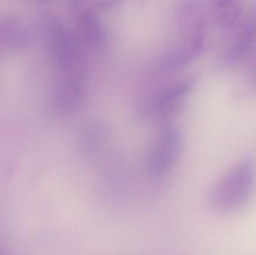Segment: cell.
I'll return each instance as SVG.
<instances>
[{
	"label": "cell",
	"mask_w": 256,
	"mask_h": 255,
	"mask_svg": "<svg viewBox=\"0 0 256 255\" xmlns=\"http://www.w3.org/2000/svg\"><path fill=\"white\" fill-rule=\"evenodd\" d=\"M256 180L254 162L246 160L220 180L210 193V202L216 209L232 211L242 208L252 195Z\"/></svg>",
	"instance_id": "1"
},
{
	"label": "cell",
	"mask_w": 256,
	"mask_h": 255,
	"mask_svg": "<svg viewBox=\"0 0 256 255\" xmlns=\"http://www.w3.org/2000/svg\"><path fill=\"white\" fill-rule=\"evenodd\" d=\"M182 134L178 129L166 125L154 141L148 153L146 165L153 179H164L172 170L182 150Z\"/></svg>",
	"instance_id": "2"
},
{
	"label": "cell",
	"mask_w": 256,
	"mask_h": 255,
	"mask_svg": "<svg viewBox=\"0 0 256 255\" xmlns=\"http://www.w3.org/2000/svg\"><path fill=\"white\" fill-rule=\"evenodd\" d=\"M190 88V85L185 82L166 88L158 93L148 106L149 116L158 122L170 121L182 107Z\"/></svg>",
	"instance_id": "3"
},
{
	"label": "cell",
	"mask_w": 256,
	"mask_h": 255,
	"mask_svg": "<svg viewBox=\"0 0 256 255\" xmlns=\"http://www.w3.org/2000/svg\"><path fill=\"white\" fill-rule=\"evenodd\" d=\"M52 49L57 62L64 69H70L80 61L79 48L72 36L62 27L52 31Z\"/></svg>",
	"instance_id": "4"
},
{
	"label": "cell",
	"mask_w": 256,
	"mask_h": 255,
	"mask_svg": "<svg viewBox=\"0 0 256 255\" xmlns=\"http://www.w3.org/2000/svg\"><path fill=\"white\" fill-rule=\"evenodd\" d=\"M28 40V31L20 21L0 15V49H18L24 46Z\"/></svg>",
	"instance_id": "5"
},
{
	"label": "cell",
	"mask_w": 256,
	"mask_h": 255,
	"mask_svg": "<svg viewBox=\"0 0 256 255\" xmlns=\"http://www.w3.org/2000/svg\"><path fill=\"white\" fill-rule=\"evenodd\" d=\"M85 93L82 87L74 82H68L57 91L56 106L60 112L73 114L79 112L85 104Z\"/></svg>",
	"instance_id": "6"
},
{
	"label": "cell",
	"mask_w": 256,
	"mask_h": 255,
	"mask_svg": "<svg viewBox=\"0 0 256 255\" xmlns=\"http://www.w3.org/2000/svg\"><path fill=\"white\" fill-rule=\"evenodd\" d=\"M79 30L82 38L90 46H96L102 38V28L97 18L86 13L80 19Z\"/></svg>",
	"instance_id": "7"
},
{
	"label": "cell",
	"mask_w": 256,
	"mask_h": 255,
	"mask_svg": "<svg viewBox=\"0 0 256 255\" xmlns=\"http://www.w3.org/2000/svg\"><path fill=\"white\" fill-rule=\"evenodd\" d=\"M3 253H3V252H2V251L1 249H0V255H1V254H3Z\"/></svg>",
	"instance_id": "8"
}]
</instances>
